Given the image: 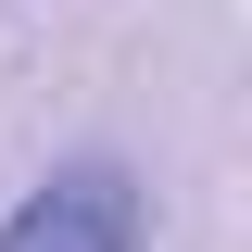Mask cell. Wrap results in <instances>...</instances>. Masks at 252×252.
Instances as JSON below:
<instances>
[{"label":"cell","mask_w":252,"mask_h":252,"mask_svg":"<svg viewBox=\"0 0 252 252\" xmlns=\"http://www.w3.org/2000/svg\"><path fill=\"white\" fill-rule=\"evenodd\" d=\"M0 252H139V177L114 152H76L0 215Z\"/></svg>","instance_id":"6da1fadb"}]
</instances>
